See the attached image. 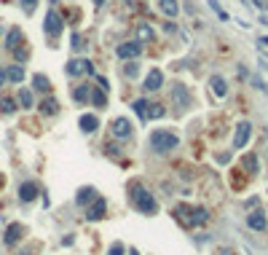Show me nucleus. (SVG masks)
Segmentation results:
<instances>
[{
    "mask_svg": "<svg viewBox=\"0 0 268 255\" xmlns=\"http://www.w3.org/2000/svg\"><path fill=\"white\" fill-rule=\"evenodd\" d=\"M73 100H75V102H86V100H91V86H86V83L75 86V89H73Z\"/></svg>",
    "mask_w": 268,
    "mask_h": 255,
    "instance_id": "nucleus-24",
    "label": "nucleus"
},
{
    "mask_svg": "<svg viewBox=\"0 0 268 255\" xmlns=\"http://www.w3.org/2000/svg\"><path fill=\"white\" fill-rule=\"evenodd\" d=\"M142 54V43L140 41H129V43H121L116 49V56L118 59H137Z\"/></svg>",
    "mask_w": 268,
    "mask_h": 255,
    "instance_id": "nucleus-8",
    "label": "nucleus"
},
{
    "mask_svg": "<svg viewBox=\"0 0 268 255\" xmlns=\"http://www.w3.org/2000/svg\"><path fill=\"white\" fill-rule=\"evenodd\" d=\"M27 54H30V51H27V49H24V46H19V49L14 51V56H16V59H19V62H24V59H27Z\"/></svg>",
    "mask_w": 268,
    "mask_h": 255,
    "instance_id": "nucleus-34",
    "label": "nucleus"
},
{
    "mask_svg": "<svg viewBox=\"0 0 268 255\" xmlns=\"http://www.w3.org/2000/svg\"><path fill=\"white\" fill-rule=\"evenodd\" d=\"M250 137H252V124L250 121H242V124L236 126V135H233V148L242 150L247 143H250Z\"/></svg>",
    "mask_w": 268,
    "mask_h": 255,
    "instance_id": "nucleus-9",
    "label": "nucleus"
},
{
    "mask_svg": "<svg viewBox=\"0 0 268 255\" xmlns=\"http://www.w3.org/2000/svg\"><path fill=\"white\" fill-rule=\"evenodd\" d=\"M22 237H24V226H22V223H11V226L6 229L3 242L8 244V247H14V244H16L19 239H22Z\"/></svg>",
    "mask_w": 268,
    "mask_h": 255,
    "instance_id": "nucleus-13",
    "label": "nucleus"
},
{
    "mask_svg": "<svg viewBox=\"0 0 268 255\" xmlns=\"http://www.w3.org/2000/svg\"><path fill=\"white\" fill-rule=\"evenodd\" d=\"M209 86H212V94L220 97V100L228 94V83H225V78H220V75H212V78H209Z\"/></svg>",
    "mask_w": 268,
    "mask_h": 255,
    "instance_id": "nucleus-18",
    "label": "nucleus"
},
{
    "mask_svg": "<svg viewBox=\"0 0 268 255\" xmlns=\"http://www.w3.org/2000/svg\"><path fill=\"white\" fill-rule=\"evenodd\" d=\"M172 215H175V220L180 226H185V229H196V226H204L209 220V212L204 207H190V204H177L175 210H172Z\"/></svg>",
    "mask_w": 268,
    "mask_h": 255,
    "instance_id": "nucleus-1",
    "label": "nucleus"
},
{
    "mask_svg": "<svg viewBox=\"0 0 268 255\" xmlns=\"http://www.w3.org/2000/svg\"><path fill=\"white\" fill-rule=\"evenodd\" d=\"M91 105H94V108H108V97H105V89L91 86Z\"/></svg>",
    "mask_w": 268,
    "mask_h": 255,
    "instance_id": "nucleus-20",
    "label": "nucleus"
},
{
    "mask_svg": "<svg viewBox=\"0 0 268 255\" xmlns=\"http://www.w3.org/2000/svg\"><path fill=\"white\" fill-rule=\"evenodd\" d=\"M177 145H180V137L172 129H156L150 135V148L156 150V153H161V156L169 153V150H175Z\"/></svg>",
    "mask_w": 268,
    "mask_h": 255,
    "instance_id": "nucleus-3",
    "label": "nucleus"
},
{
    "mask_svg": "<svg viewBox=\"0 0 268 255\" xmlns=\"http://www.w3.org/2000/svg\"><path fill=\"white\" fill-rule=\"evenodd\" d=\"M73 49H75V51H83V49H86V43H83V38H81L78 33H75V35H73Z\"/></svg>",
    "mask_w": 268,
    "mask_h": 255,
    "instance_id": "nucleus-33",
    "label": "nucleus"
},
{
    "mask_svg": "<svg viewBox=\"0 0 268 255\" xmlns=\"http://www.w3.org/2000/svg\"><path fill=\"white\" fill-rule=\"evenodd\" d=\"M78 124H81V132H83V135H94V132L99 129V118L91 116V113H83Z\"/></svg>",
    "mask_w": 268,
    "mask_h": 255,
    "instance_id": "nucleus-15",
    "label": "nucleus"
},
{
    "mask_svg": "<svg viewBox=\"0 0 268 255\" xmlns=\"http://www.w3.org/2000/svg\"><path fill=\"white\" fill-rule=\"evenodd\" d=\"M19 6L24 8V14L30 16V14H35V8H38V0H19Z\"/></svg>",
    "mask_w": 268,
    "mask_h": 255,
    "instance_id": "nucleus-32",
    "label": "nucleus"
},
{
    "mask_svg": "<svg viewBox=\"0 0 268 255\" xmlns=\"http://www.w3.org/2000/svg\"><path fill=\"white\" fill-rule=\"evenodd\" d=\"M172 102L180 108V110H188L190 108V91H188V86L185 83H175V89H172Z\"/></svg>",
    "mask_w": 268,
    "mask_h": 255,
    "instance_id": "nucleus-6",
    "label": "nucleus"
},
{
    "mask_svg": "<svg viewBox=\"0 0 268 255\" xmlns=\"http://www.w3.org/2000/svg\"><path fill=\"white\" fill-rule=\"evenodd\" d=\"M131 108H134V113H137L142 121H148V113H150V102L148 100H134Z\"/></svg>",
    "mask_w": 268,
    "mask_h": 255,
    "instance_id": "nucleus-25",
    "label": "nucleus"
},
{
    "mask_svg": "<svg viewBox=\"0 0 268 255\" xmlns=\"http://www.w3.org/2000/svg\"><path fill=\"white\" fill-rule=\"evenodd\" d=\"M6 75H8V81H11V83H22L24 81V68H22V65H11V68L6 70Z\"/></svg>",
    "mask_w": 268,
    "mask_h": 255,
    "instance_id": "nucleus-22",
    "label": "nucleus"
},
{
    "mask_svg": "<svg viewBox=\"0 0 268 255\" xmlns=\"http://www.w3.org/2000/svg\"><path fill=\"white\" fill-rule=\"evenodd\" d=\"M0 188H3V175H0Z\"/></svg>",
    "mask_w": 268,
    "mask_h": 255,
    "instance_id": "nucleus-39",
    "label": "nucleus"
},
{
    "mask_svg": "<svg viewBox=\"0 0 268 255\" xmlns=\"http://www.w3.org/2000/svg\"><path fill=\"white\" fill-rule=\"evenodd\" d=\"M158 8H161V11H164L169 19H175V16L180 14V3H177V0H158Z\"/></svg>",
    "mask_w": 268,
    "mask_h": 255,
    "instance_id": "nucleus-19",
    "label": "nucleus"
},
{
    "mask_svg": "<svg viewBox=\"0 0 268 255\" xmlns=\"http://www.w3.org/2000/svg\"><path fill=\"white\" fill-rule=\"evenodd\" d=\"M0 110H3L6 116H11V113H16V100H11V97H3V100H0Z\"/></svg>",
    "mask_w": 268,
    "mask_h": 255,
    "instance_id": "nucleus-28",
    "label": "nucleus"
},
{
    "mask_svg": "<svg viewBox=\"0 0 268 255\" xmlns=\"http://www.w3.org/2000/svg\"><path fill=\"white\" fill-rule=\"evenodd\" d=\"M242 167L247 169V175H255V172H257V156H255V153H247V156L242 158Z\"/></svg>",
    "mask_w": 268,
    "mask_h": 255,
    "instance_id": "nucleus-27",
    "label": "nucleus"
},
{
    "mask_svg": "<svg viewBox=\"0 0 268 255\" xmlns=\"http://www.w3.org/2000/svg\"><path fill=\"white\" fill-rule=\"evenodd\" d=\"M228 158H231L228 153H217V162H220V164H228Z\"/></svg>",
    "mask_w": 268,
    "mask_h": 255,
    "instance_id": "nucleus-36",
    "label": "nucleus"
},
{
    "mask_svg": "<svg viewBox=\"0 0 268 255\" xmlns=\"http://www.w3.org/2000/svg\"><path fill=\"white\" fill-rule=\"evenodd\" d=\"M38 194H41V188H38V183H32V180H27V183L19 185V199H22L24 204L35 202V199H38Z\"/></svg>",
    "mask_w": 268,
    "mask_h": 255,
    "instance_id": "nucleus-11",
    "label": "nucleus"
},
{
    "mask_svg": "<svg viewBox=\"0 0 268 255\" xmlns=\"http://www.w3.org/2000/svg\"><path fill=\"white\" fill-rule=\"evenodd\" d=\"M108 255H123V244H121V242H116V244H113V247L108 250Z\"/></svg>",
    "mask_w": 268,
    "mask_h": 255,
    "instance_id": "nucleus-35",
    "label": "nucleus"
},
{
    "mask_svg": "<svg viewBox=\"0 0 268 255\" xmlns=\"http://www.w3.org/2000/svg\"><path fill=\"white\" fill-rule=\"evenodd\" d=\"M110 132H113V137H118V140H126V137H131V121H129L126 116H118V118H113Z\"/></svg>",
    "mask_w": 268,
    "mask_h": 255,
    "instance_id": "nucleus-7",
    "label": "nucleus"
},
{
    "mask_svg": "<svg viewBox=\"0 0 268 255\" xmlns=\"http://www.w3.org/2000/svg\"><path fill=\"white\" fill-rule=\"evenodd\" d=\"M94 199H97V191H94V188H89V185L81 188L78 196H75V202H78V204H89V202H94Z\"/></svg>",
    "mask_w": 268,
    "mask_h": 255,
    "instance_id": "nucleus-23",
    "label": "nucleus"
},
{
    "mask_svg": "<svg viewBox=\"0 0 268 255\" xmlns=\"http://www.w3.org/2000/svg\"><path fill=\"white\" fill-rule=\"evenodd\" d=\"M129 199L134 204V210H140L142 215H156L158 212V202L148 188H142L140 183H131L129 185Z\"/></svg>",
    "mask_w": 268,
    "mask_h": 255,
    "instance_id": "nucleus-2",
    "label": "nucleus"
},
{
    "mask_svg": "<svg viewBox=\"0 0 268 255\" xmlns=\"http://www.w3.org/2000/svg\"><path fill=\"white\" fill-rule=\"evenodd\" d=\"M105 212H108V202H105L102 196H97V199L89 204V210H86V218L89 220H102Z\"/></svg>",
    "mask_w": 268,
    "mask_h": 255,
    "instance_id": "nucleus-10",
    "label": "nucleus"
},
{
    "mask_svg": "<svg viewBox=\"0 0 268 255\" xmlns=\"http://www.w3.org/2000/svg\"><path fill=\"white\" fill-rule=\"evenodd\" d=\"M32 89H35V91H49V89H51V81L46 78L43 73H38L35 78H32Z\"/></svg>",
    "mask_w": 268,
    "mask_h": 255,
    "instance_id": "nucleus-26",
    "label": "nucleus"
},
{
    "mask_svg": "<svg viewBox=\"0 0 268 255\" xmlns=\"http://www.w3.org/2000/svg\"><path fill=\"white\" fill-rule=\"evenodd\" d=\"M62 30H64V19L59 16V11L49 8V14H46V19H43V33L49 35L51 41H56V38L62 35Z\"/></svg>",
    "mask_w": 268,
    "mask_h": 255,
    "instance_id": "nucleus-4",
    "label": "nucleus"
},
{
    "mask_svg": "<svg viewBox=\"0 0 268 255\" xmlns=\"http://www.w3.org/2000/svg\"><path fill=\"white\" fill-rule=\"evenodd\" d=\"M6 81H8V75H6V70H3V68H0V86H3Z\"/></svg>",
    "mask_w": 268,
    "mask_h": 255,
    "instance_id": "nucleus-37",
    "label": "nucleus"
},
{
    "mask_svg": "<svg viewBox=\"0 0 268 255\" xmlns=\"http://www.w3.org/2000/svg\"><path fill=\"white\" fill-rule=\"evenodd\" d=\"M19 105H22V108H32V91L30 89H19Z\"/></svg>",
    "mask_w": 268,
    "mask_h": 255,
    "instance_id": "nucleus-29",
    "label": "nucleus"
},
{
    "mask_svg": "<svg viewBox=\"0 0 268 255\" xmlns=\"http://www.w3.org/2000/svg\"><path fill=\"white\" fill-rule=\"evenodd\" d=\"M164 105H158V102H150V113H148V118H164Z\"/></svg>",
    "mask_w": 268,
    "mask_h": 255,
    "instance_id": "nucleus-31",
    "label": "nucleus"
},
{
    "mask_svg": "<svg viewBox=\"0 0 268 255\" xmlns=\"http://www.w3.org/2000/svg\"><path fill=\"white\" fill-rule=\"evenodd\" d=\"M123 73H126V78H137V75H140V65L131 59V62L123 65Z\"/></svg>",
    "mask_w": 268,
    "mask_h": 255,
    "instance_id": "nucleus-30",
    "label": "nucleus"
},
{
    "mask_svg": "<svg viewBox=\"0 0 268 255\" xmlns=\"http://www.w3.org/2000/svg\"><path fill=\"white\" fill-rule=\"evenodd\" d=\"M161 86H164V73H161L158 68H153V70L148 73L145 83H142V89H145V91H158Z\"/></svg>",
    "mask_w": 268,
    "mask_h": 255,
    "instance_id": "nucleus-12",
    "label": "nucleus"
},
{
    "mask_svg": "<svg viewBox=\"0 0 268 255\" xmlns=\"http://www.w3.org/2000/svg\"><path fill=\"white\" fill-rule=\"evenodd\" d=\"M64 73L70 75V78H78V75H94V65L89 59H70L67 62Z\"/></svg>",
    "mask_w": 268,
    "mask_h": 255,
    "instance_id": "nucleus-5",
    "label": "nucleus"
},
{
    "mask_svg": "<svg viewBox=\"0 0 268 255\" xmlns=\"http://www.w3.org/2000/svg\"><path fill=\"white\" fill-rule=\"evenodd\" d=\"M19 46H22V30H19V27H11L8 35H6V49L8 51H16Z\"/></svg>",
    "mask_w": 268,
    "mask_h": 255,
    "instance_id": "nucleus-17",
    "label": "nucleus"
},
{
    "mask_svg": "<svg viewBox=\"0 0 268 255\" xmlns=\"http://www.w3.org/2000/svg\"><path fill=\"white\" fill-rule=\"evenodd\" d=\"M94 3H97V8H99V6H105V3H108V0H94Z\"/></svg>",
    "mask_w": 268,
    "mask_h": 255,
    "instance_id": "nucleus-38",
    "label": "nucleus"
},
{
    "mask_svg": "<svg viewBox=\"0 0 268 255\" xmlns=\"http://www.w3.org/2000/svg\"><path fill=\"white\" fill-rule=\"evenodd\" d=\"M41 113L43 116H56V113H59V102H56L54 97H46L41 102Z\"/></svg>",
    "mask_w": 268,
    "mask_h": 255,
    "instance_id": "nucleus-21",
    "label": "nucleus"
},
{
    "mask_svg": "<svg viewBox=\"0 0 268 255\" xmlns=\"http://www.w3.org/2000/svg\"><path fill=\"white\" fill-rule=\"evenodd\" d=\"M134 35H137L134 41H140V43H150V41H156V30H153L150 24H145V22H142V24H137V30H134Z\"/></svg>",
    "mask_w": 268,
    "mask_h": 255,
    "instance_id": "nucleus-16",
    "label": "nucleus"
},
{
    "mask_svg": "<svg viewBox=\"0 0 268 255\" xmlns=\"http://www.w3.org/2000/svg\"><path fill=\"white\" fill-rule=\"evenodd\" d=\"M247 226H250L252 231H263L265 226H268V220H265V212H263V210H255V212H250V215H247Z\"/></svg>",
    "mask_w": 268,
    "mask_h": 255,
    "instance_id": "nucleus-14",
    "label": "nucleus"
}]
</instances>
